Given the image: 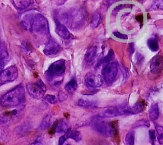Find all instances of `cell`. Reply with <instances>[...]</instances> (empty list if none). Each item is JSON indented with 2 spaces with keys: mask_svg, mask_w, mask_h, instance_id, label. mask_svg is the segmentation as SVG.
<instances>
[{
  "mask_svg": "<svg viewBox=\"0 0 163 145\" xmlns=\"http://www.w3.org/2000/svg\"><path fill=\"white\" fill-rule=\"evenodd\" d=\"M18 76V71L15 66H9L4 69L0 75V82L1 85L11 82L15 81Z\"/></svg>",
  "mask_w": 163,
  "mask_h": 145,
  "instance_id": "9c48e42d",
  "label": "cell"
},
{
  "mask_svg": "<svg viewBox=\"0 0 163 145\" xmlns=\"http://www.w3.org/2000/svg\"><path fill=\"white\" fill-rule=\"evenodd\" d=\"M77 105L86 108H93L98 107V103L94 101H91L84 99H80L77 101Z\"/></svg>",
  "mask_w": 163,
  "mask_h": 145,
  "instance_id": "e0dca14e",
  "label": "cell"
},
{
  "mask_svg": "<svg viewBox=\"0 0 163 145\" xmlns=\"http://www.w3.org/2000/svg\"><path fill=\"white\" fill-rule=\"evenodd\" d=\"M149 115H150V118L153 122L156 121L158 119L159 117V105L157 103H154L151 105L150 109Z\"/></svg>",
  "mask_w": 163,
  "mask_h": 145,
  "instance_id": "ac0fdd59",
  "label": "cell"
},
{
  "mask_svg": "<svg viewBox=\"0 0 163 145\" xmlns=\"http://www.w3.org/2000/svg\"><path fill=\"white\" fill-rule=\"evenodd\" d=\"M141 126H145V127H150V122L147 120H140L139 121H138L137 122H136L135 124L133 125V128H137L138 127H141Z\"/></svg>",
  "mask_w": 163,
  "mask_h": 145,
  "instance_id": "83f0119b",
  "label": "cell"
},
{
  "mask_svg": "<svg viewBox=\"0 0 163 145\" xmlns=\"http://www.w3.org/2000/svg\"><path fill=\"white\" fill-rule=\"evenodd\" d=\"M163 69V56L157 54L152 59L150 63V70L153 73H159Z\"/></svg>",
  "mask_w": 163,
  "mask_h": 145,
  "instance_id": "4fadbf2b",
  "label": "cell"
},
{
  "mask_svg": "<svg viewBox=\"0 0 163 145\" xmlns=\"http://www.w3.org/2000/svg\"><path fill=\"white\" fill-rule=\"evenodd\" d=\"M65 71V61L59 60L52 63L45 72L47 79L49 82L54 81L63 77Z\"/></svg>",
  "mask_w": 163,
  "mask_h": 145,
  "instance_id": "5b68a950",
  "label": "cell"
},
{
  "mask_svg": "<svg viewBox=\"0 0 163 145\" xmlns=\"http://www.w3.org/2000/svg\"><path fill=\"white\" fill-rule=\"evenodd\" d=\"M56 23V32L57 34L63 39H69L72 38V35L64 24L57 18L54 20Z\"/></svg>",
  "mask_w": 163,
  "mask_h": 145,
  "instance_id": "7c38bea8",
  "label": "cell"
},
{
  "mask_svg": "<svg viewBox=\"0 0 163 145\" xmlns=\"http://www.w3.org/2000/svg\"><path fill=\"white\" fill-rule=\"evenodd\" d=\"M156 131L158 135V141L161 144H163V128L161 126H156Z\"/></svg>",
  "mask_w": 163,
  "mask_h": 145,
  "instance_id": "f1b7e54d",
  "label": "cell"
},
{
  "mask_svg": "<svg viewBox=\"0 0 163 145\" xmlns=\"http://www.w3.org/2000/svg\"><path fill=\"white\" fill-rule=\"evenodd\" d=\"M149 135H150V138L152 142V144H155V133L154 130H150L149 131Z\"/></svg>",
  "mask_w": 163,
  "mask_h": 145,
  "instance_id": "d6a6232c",
  "label": "cell"
},
{
  "mask_svg": "<svg viewBox=\"0 0 163 145\" xmlns=\"http://www.w3.org/2000/svg\"><path fill=\"white\" fill-rule=\"evenodd\" d=\"M44 99L50 104H56L57 103V99L55 96L50 95V94H48V95L45 96Z\"/></svg>",
  "mask_w": 163,
  "mask_h": 145,
  "instance_id": "f546056e",
  "label": "cell"
},
{
  "mask_svg": "<svg viewBox=\"0 0 163 145\" xmlns=\"http://www.w3.org/2000/svg\"><path fill=\"white\" fill-rule=\"evenodd\" d=\"M69 138L68 136L66 134L65 135H62L61 136L60 138H59V141H58V145H63L64 144V142H65V141L67 140V139Z\"/></svg>",
  "mask_w": 163,
  "mask_h": 145,
  "instance_id": "836d02e7",
  "label": "cell"
},
{
  "mask_svg": "<svg viewBox=\"0 0 163 145\" xmlns=\"http://www.w3.org/2000/svg\"><path fill=\"white\" fill-rule=\"evenodd\" d=\"M114 35H115V37L119 38V39H128V36L127 35L121 33L119 32H114Z\"/></svg>",
  "mask_w": 163,
  "mask_h": 145,
  "instance_id": "1f68e13d",
  "label": "cell"
},
{
  "mask_svg": "<svg viewBox=\"0 0 163 145\" xmlns=\"http://www.w3.org/2000/svg\"><path fill=\"white\" fill-rule=\"evenodd\" d=\"M128 5L127 4H121V5H117V7H116L112 11V14H113V15H116V14H117V12H119L120 11H121V9L125 8V7H127Z\"/></svg>",
  "mask_w": 163,
  "mask_h": 145,
  "instance_id": "4dcf8cb0",
  "label": "cell"
},
{
  "mask_svg": "<svg viewBox=\"0 0 163 145\" xmlns=\"http://www.w3.org/2000/svg\"><path fill=\"white\" fill-rule=\"evenodd\" d=\"M97 48L95 46L89 47L85 54L84 61L87 64H91L95 60L96 55H97Z\"/></svg>",
  "mask_w": 163,
  "mask_h": 145,
  "instance_id": "5bb4252c",
  "label": "cell"
},
{
  "mask_svg": "<svg viewBox=\"0 0 163 145\" xmlns=\"http://www.w3.org/2000/svg\"><path fill=\"white\" fill-rule=\"evenodd\" d=\"M0 48H1V52H0V56H1V57H0V58H1L0 66L1 67H0V69H1V72H2L3 71L2 69L4 68L6 62L8 61L9 53L6 46L2 41L1 42V47H0Z\"/></svg>",
  "mask_w": 163,
  "mask_h": 145,
  "instance_id": "9a60e30c",
  "label": "cell"
},
{
  "mask_svg": "<svg viewBox=\"0 0 163 145\" xmlns=\"http://www.w3.org/2000/svg\"><path fill=\"white\" fill-rule=\"evenodd\" d=\"M22 24L27 30L41 35H48L50 32L47 18L42 14L35 11L25 13L22 17Z\"/></svg>",
  "mask_w": 163,
  "mask_h": 145,
  "instance_id": "6da1fadb",
  "label": "cell"
},
{
  "mask_svg": "<svg viewBox=\"0 0 163 145\" xmlns=\"http://www.w3.org/2000/svg\"><path fill=\"white\" fill-rule=\"evenodd\" d=\"M26 89L32 98L35 99L42 98L46 92V86L41 80L36 82H29L26 84Z\"/></svg>",
  "mask_w": 163,
  "mask_h": 145,
  "instance_id": "8992f818",
  "label": "cell"
},
{
  "mask_svg": "<svg viewBox=\"0 0 163 145\" xmlns=\"http://www.w3.org/2000/svg\"><path fill=\"white\" fill-rule=\"evenodd\" d=\"M51 118H52L51 115L47 114L41 122V124L39 126V129L41 130V131H44V130L48 129L51 124Z\"/></svg>",
  "mask_w": 163,
  "mask_h": 145,
  "instance_id": "ffe728a7",
  "label": "cell"
},
{
  "mask_svg": "<svg viewBox=\"0 0 163 145\" xmlns=\"http://www.w3.org/2000/svg\"><path fill=\"white\" fill-rule=\"evenodd\" d=\"M61 18L71 30H78L85 24L87 14L84 9H71L62 13Z\"/></svg>",
  "mask_w": 163,
  "mask_h": 145,
  "instance_id": "7a4b0ae2",
  "label": "cell"
},
{
  "mask_svg": "<svg viewBox=\"0 0 163 145\" xmlns=\"http://www.w3.org/2000/svg\"><path fill=\"white\" fill-rule=\"evenodd\" d=\"M147 46L151 51L156 52L159 50L158 41L156 38H152L147 40Z\"/></svg>",
  "mask_w": 163,
  "mask_h": 145,
  "instance_id": "cb8c5ba5",
  "label": "cell"
},
{
  "mask_svg": "<svg viewBox=\"0 0 163 145\" xmlns=\"http://www.w3.org/2000/svg\"><path fill=\"white\" fill-rule=\"evenodd\" d=\"M25 99V90L22 85H18L5 93L1 98V105L4 107H16Z\"/></svg>",
  "mask_w": 163,
  "mask_h": 145,
  "instance_id": "3957f363",
  "label": "cell"
},
{
  "mask_svg": "<svg viewBox=\"0 0 163 145\" xmlns=\"http://www.w3.org/2000/svg\"><path fill=\"white\" fill-rule=\"evenodd\" d=\"M68 126L66 124L65 122L63 120H61L60 122L58 123V124L57 126L56 132L57 133H63V132H67L68 131Z\"/></svg>",
  "mask_w": 163,
  "mask_h": 145,
  "instance_id": "4316f807",
  "label": "cell"
},
{
  "mask_svg": "<svg viewBox=\"0 0 163 145\" xmlns=\"http://www.w3.org/2000/svg\"><path fill=\"white\" fill-rule=\"evenodd\" d=\"M61 50H62L61 45L55 40L51 39L48 41L45 47H44L43 52L47 56H52L60 53L61 52Z\"/></svg>",
  "mask_w": 163,
  "mask_h": 145,
  "instance_id": "8fae6325",
  "label": "cell"
},
{
  "mask_svg": "<svg viewBox=\"0 0 163 145\" xmlns=\"http://www.w3.org/2000/svg\"><path fill=\"white\" fill-rule=\"evenodd\" d=\"M85 84L89 90H94L102 84V79L101 76L96 75L92 72L86 74L84 79Z\"/></svg>",
  "mask_w": 163,
  "mask_h": 145,
  "instance_id": "30bf717a",
  "label": "cell"
},
{
  "mask_svg": "<svg viewBox=\"0 0 163 145\" xmlns=\"http://www.w3.org/2000/svg\"><path fill=\"white\" fill-rule=\"evenodd\" d=\"M66 145H71V144H66Z\"/></svg>",
  "mask_w": 163,
  "mask_h": 145,
  "instance_id": "8d00e7d4",
  "label": "cell"
},
{
  "mask_svg": "<svg viewBox=\"0 0 163 145\" xmlns=\"http://www.w3.org/2000/svg\"><path fill=\"white\" fill-rule=\"evenodd\" d=\"M144 108V101H140L137 102L135 105L131 107V110L132 114H137L142 112Z\"/></svg>",
  "mask_w": 163,
  "mask_h": 145,
  "instance_id": "603a6c76",
  "label": "cell"
},
{
  "mask_svg": "<svg viewBox=\"0 0 163 145\" xmlns=\"http://www.w3.org/2000/svg\"><path fill=\"white\" fill-rule=\"evenodd\" d=\"M78 88L77 81L75 78H72V80L66 84L65 90L69 93H74Z\"/></svg>",
  "mask_w": 163,
  "mask_h": 145,
  "instance_id": "7402d4cb",
  "label": "cell"
},
{
  "mask_svg": "<svg viewBox=\"0 0 163 145\" xmlns=\"http://www.w3.org/2000/svg\"><path fill=\"white\" fill-rule=\"evenodd\" d=\"M113 57H114L113 50H110V51L108 52V54L105 57H104L103 58L102 60H101L99 62H98L97 64L96 65V68H99L101 66V65H102L104 63H108V62H110L111 60L113 58Z\"/></svg>",
  "mask_w": 163,
  "mask_h": 145,
  "instance_id": "d4e9b609",
  "label": "cell"
},
{
  "mask_svg": "<svg viewBox=\"0 0 163 145\" xmlns=\"http://www.w3.org/2000/svg\"><path fill=\"white\" fill-rule=\"evenodd\" d=\"M92 128L95 132L105 137H111L114 133V128L113 125L101 120H95L92 123Z\"/></svg>",
  "mask_w": 163,
  "mask_h": 145,
  "instance_id": "52a82bcc",
  "label": "cell"
},
{
  "mask_svg": "<svg viewBox=\"0 0 163 145\" xmlns=\"http://www.w3.org/2000/svg\"><path fill=\"white\" fill-rule=\"evenodd\" d=\"M155 5H156L157 8L163 10V1H157Z\"/></svg>",
  "mask_w": 163,
  "mask_h": 145,
  "instance_id": "e575fe53",
  "label": "cell"
},
{
  "mask_svg": "<svg viewBox=\"0 0 163 145\" xmlns=\"http://www.w3.org/2000/svg\"><path fill=\"white\" fill-rule=\"evenodd\" d=\"M131 107L127 105L110 106L105 108L100 114L99 117L102 118H114L120 116L132 115Z\"/></svg>",
  "mask_w": 163,
  "mask_h": 145,
  "instance_id": "277c9868",
  "label": "cell"
},
{
  "mask_svg": "<svg viewBox=\"0 0 163 145\" xmlns=\"http://www.w3.org/2000/svg\"><path fill=\"white\" fill-rule=\"evenodd\" d=\"M125 145H134L135 144V132H130L125 136Z\"/></svg>",
  "mask_w": 163,
  "mask_h": 145,
  "instance_id": "484cf974",
  "label": "cell"
},
{
  "mask_svg": "<svg viewBox=\"0 0 163 145\" xmlns=\"http://www.w3.org/2000/svg\"><path fill=\"white\" fill-rule=\"evenodd\" d=\"M65 134L68 136L69 138L77 142H79L81 140V133L77 130H71L69 129Z\"/></svg>",
  "mask_w": 163,
  "mask_h": 145,
  "instance_id": "44dd1931",
  "label": "cell"
},
{
  "mask_svg": "<svg viewBox=\"0 0 163 145\" xmlns=\"http://www.w3.org/2000/svg\"><path fill=\"white\" fill-rule=\"evenodd\" d=\"M34 145H40V143L39 142H37V143H35Z\"/></svg>",
  "mask_w": 163,
  "mask_h": 145,
  "instance_id": "d590c367",
  "label": "cell"
},
{
  "mask_svg": "<svg viewBox=\"0 0 163 145\" xmlns=\"http://www.w3.org/2000/svg\"><path fill=\"white\" fill-rule=\"evenodd\" d=\"M118 72V64L110 62L106 64L102 70V76L106 83H112L116 78Z\"/></svg>",
  "mask_w": 163,
  "mask_h": 145,
  "instance_id": "ba28073f",
  "label": "cell"
},
{
  "mask_svg": "<svg viewBox=\"0 0 163 145\" xmlns=\"http://www.w3.org/2000/svg\"><path fill=\"white\" fill-rule=\"evenodd\" d=\"M11 3L16 9L23 10L30 6L33 2L31 0H13L11 1Z\"/></svg>",
  "mask_w": 163,
  "mask_h": 145,
  "instance_id": "2e32d148",
  "label": "cell"
},
{
  "mask_svg": "<svg viewBox=\"0 0 163 145\" xmlns=\"http://www.w3.org/2000/svg\"><path fill=\"white\" fill-rule=\"evenodd\" d=\"M101 22V14L98 11L94 12L91 18V27L92 28H97Z\"/></svg>",
  "mask_w": 163,
  "mask_h": 145,
  "instance_id": "d6986e66",
  "label": "cell"
}]
</instances>
